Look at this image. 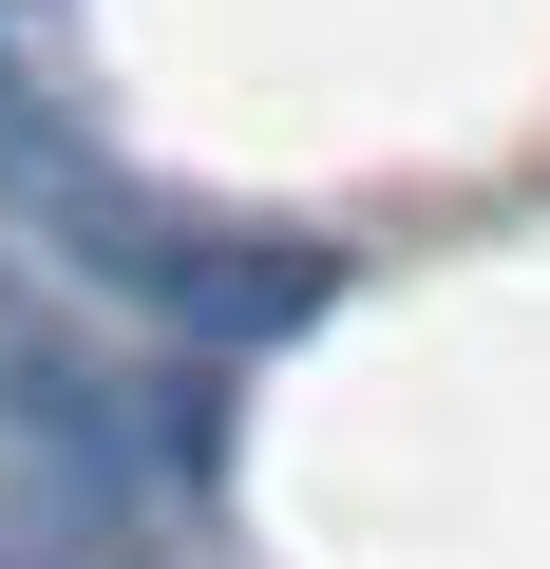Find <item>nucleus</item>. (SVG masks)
<instances>
[{
    "label": "nucleus",
    "instance_id": "1",
    "mask_svg": "<svg viewBox=\"0 0 550 569\" xmlns=\"http://www.w3.org/2000/svg\"><path fill=\"white\" fill-rule=\"evenodd\" d=\"M209 493V399L133 380L96 323H58L39 266H0V531L20 550H133Z\"/></svg>",
    "mask_w": 550,
    "mask_h": 569
}]
</instances>
